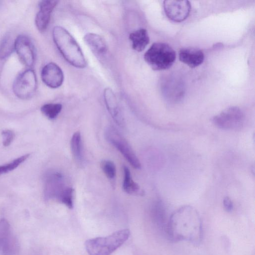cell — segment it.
<instances>
[{
    "label": "cell",
    "mask_w": 255,
    "mask_h": 255,
    "mask_svg": "<svg viewBox=\"0 0 255 255\" xmlns=\"http://www.w3.org/2000/svg\"><path fill=\"white\" fill-rule=\"evenodd\" d=\"M14 41L12 37L7 35L4 36L0 43V59L9 56L14 50Z\"/></svg>",
    "instance_id": "44dd1931"
},
{
    "label": "cell",
    "mask_w": 255,
    "mask_h": 255,
    "mask_svg": "<svg viewBox=\"0 0 255 255\" xmlns=\"http://www.w3.org/2000/svg\"><path fill=\"white\" fill-rule=\"evenodd\" d=\"M66 185L62 174L57 172L50 173L46 177L44 188L45 198L59 201L62 193L68 187Z\"/></svg>",
    "instance_id": "30bf717a"
},
{
    "label": "cell",
    "mask_w": 255,
    "mask_h": 255,
    "mask_svg": "<svg viewBox=\"0 0 255 255\" xmlns=\"http://www.w3.org/2000/svg\"><path fill=\"white\" fill-rule=\"evenodd\" d=\"M179 59L181 62L190 68H195L201 65L204 59L203 51L197 48L186 47L179 51Z\"/></svg>",
    "instance_id": "5bb4252c"
},
{
    "label": "cell",
    "mask_w": 255,
    "mask_h": 255,
    "mask_svg": "<svg viewBox=\"0 0 255 255\" xmlns=\"http://www.w3.org/2000/svg\"><path fill=\"white\" fill-rule=\"evenodd\" d=\"M52 34L54 42L65 59L75 67H85L87 62L84 55L71 34L60 26L54 27Z\"/></svg>",
    "instance_id": "7a4b0ae2"
},
{
    "label": "cell",
    "mask_w": 255,
    "mask_h": 255,
    "mask_svg": "<svg viewBox=\"0 0 255 255\" xmlns=\"http://www.w3.org/2000/svg\"><path fill=\"white\" fill-rule=\"evenodd\" d=\"M57 0H44L39 2V10L35 17V24L41 32L47 28L50 19L51 13L58 3Z\"/></svg>",
    "instance_id": "4fadbf2b"
},
{
    "label": "cell",
    "mask_w": 255,
    "mask_h": 255,
    "mask_svg": "<svg viewBox=\"0 0 255 255\" xmlns=\"http://www.w3.org/2000/svg\"><path fill=\"white\" fill-rule=\"evenodd\" d=\"M2 136V143L3 146H7L12 142L14 136V132L10 129L3 130L1 132Z\"/></svg>",
    "instance_id": "484cf974"
},
{
    "label": "cell",
    "mask_w": 255,
    "mask_h": 255,
    "mask_svg": "<svg viewBox=\"0 0 255 255\" xmlns=\"http://www.w3.org/2000/svg\"><path fill=\"white\" fill-rule=\"evenodd\" d=\"M124 180L123 188L125 192L131 195L143 194V192L140 190L137 183L135 182L131 176L129 168L126 166H124Z\"/></svg>",
    "instance_id": "ac0fdd59"
},
{
    "label": "cell",
    "mask_w": 255,
    "mask_h": 255,
    "mask_svg": "<svg viewBox=\"0 0 255 255\" xmlns=\"http://www.w3.org/2000/svg\"><path fill=\"white\" fill-rule=\"evenodd\" d=\"M14 49L19 59L27 67H31L35 61V51L30 38L26 35H20L15 39Z\"/></svg>",
    "instance_id": "8fae6325"
},
{
    "label": "cell",
    "mask_w": 255,
    "mask_h": 255,
    "mask_svg": "<svg viewBox=\"0 0 255 255\" xmlns=\"http://www.w3.org/2000/svg\"><path fill=\"white\" fill-rule=\"evenodd\" d=\"M106 137L128 162L135 169H140L141 164L127 139L116 129L109 128L106 130Z\"/></svg>",
    "instance_id": "5b68a950"
},
{
    "label": "cell",
    "mask_w": 255,
    "mask_h": 255,
    "mask_svg": "<svg viewBox=\"0 0 255 255\" xmlns=\"http://www.w3.org/2000/svg\"><path fill=\"white\" fill-rule=\"evenodd\" d=\"M163 7L166 16L176 22L185 20L191 9V3L188 0H164Z\"/></svg>",
    "instance_id": "9c48e42d"
},
{
    "label": "cell",
    "mask_w": 255,
    "mask_h": 255,
    "mask_svg": "<svg viewBox=\"0 0 255 255\" xmlns=\"http://www.w3.org/2000/svg\"><path fill=\"white\" fill-rule=\"evenodd\" d=\"M151 212L156 225L162 228L165 227L166 230V213L163 203L161 201L155 202L152 206Z\"/></svg>",
    "instance_id": "ffe728a7"
},
{
    "label": "cell",
    "mask_w": 255,
    "mask_h": 255,
    "mask_svg": "<svg viewBox=\"0 0 255 255\" xmlns=\"http://www.w3.org/2000/svg\"><path fill=\"white\" fill-rule=\"evenodd\" d=\"M85 43L94 54L102 56L106 54L108 47L105 40L101 36L92 33H88L83 38Z\"/></svg>",
    "instance_id": "2e32d148"
},
{
    "label": "cell",
    "mask_w": 255,
    "mask_h": 255,
    "mask_svg": "<svg viewBox=\"0 0 255 255\" xmlns=\"http://www.w3.org/2000/svg\"><path fill=\"white\" fill-rule=\"evenodd\" d=\"M161 91L164 97L168 102H178L184 95V83L179 75H166L161 80Z\"/></svg>",
    "instance_id": "ba28073f"
},
{
    "label": "cell",
    "mask_w": 255,
    "mask_h": 255,
    "mask_svg": "<svg viewBox=\"0 0 255 255\" xmlns=\"http://www.w3.org/2000/svg\"><path fill=\"white\" fill-rule=\"evenodd\" d=\"M104 97L106 106L112 118L119 126H123L124 118L113 91L109 88L105 89Z\"/></svg>",
    "instance_id": "9a60e30c"
},
{
    "label": "cell",
    "mask_w": 255,
    "mask_h": 255,
    "mask_svg": "<svg viewBox=\"0 0 255 255\" xmlns=\"http://www.w3.org/2000/svg\"><path fill=\"white\" fill-rule=\"evenodd\" d=\"M100 166L107 177L111 181H114L116 176V167L115 163L109 160L101 161Z\"/></svg>",
    "instance_id": "cb8c5ba5"
},
{
    "label": "cell",
    "mask_w": 255,
    "mask_h": 255,
    "mask_svg": "<svg viewBox=\"0 0 255 255\" xmlns=\"http://www.w3.org/2000/svg\"><path fill=\"white\" fill-rule=\"evenodd\" d=\"M144 59L153 70H163L172 66L176 59V53L169 44L155 42L146 51Z\"/></svg>",
    "instance_id": "277c9868"
},
{
    "label": "cell",
    "mask_w": 255,
    "mask_h": 255,
    "mask_svg": "<svg viewBox=\"0 0 255 255\" xmlns=\"http://www.w3.org/2000/svg\"><path fill=\"white\" fill-rule=\"evenodd\" d=\"M70 147L75 160L78 164H81L83 159V147L81 135L79 131L73 134L70 141Z\"/></svg>",
    "instance_id": "d6986e66"
},
{
    "label": "cell",
    "mask_w": 255,
    "mask_h": 255,
    "mask_svg": "<svg viewBox=\"0 0 255 255\" xmlns=\"http://www.w3.org/2000/svg\"><path fill=\"white\" fill-rule=\"evenodd\" d=\"M74 189L71 187H67L62 194L59 202L64 204L69 209L73 207Z\"/></svg>",
    "instance_id": "d4e9b609"
},
{
    "label": "cell",
    "mask_w": 255,
    "mask_h": 255,
    "mask_svg": "<svg viewBox=\"0 0 255 255\" xmlns=\"http://www.w3.org/2000/svg\"><path fill=\"white\" fill-rule=\"evenodd\" d=\"M130 231L124 229L106 237H97L87 240L85 248L89 255H110L128 238Z\"/></svg>",
    "instance_id": "3957f363"
},
{
    "label": "cell",
    "mask_w": 255,
    "mask_h": 255,
    "mask_svg": "<svg viewBox=\"0 0 255 255\" xmlns=\"http://www.w3.org/2000/svg\"><path fill=\"white\" fill-rule=\"evenodd\" d=\"M129 38L132 42V47L134 50L143 51L149 42V37L147 30L140 28L131 32Z\"/></svg>",
    "instance_id": "e0dca14e"
},
{
    "label": "cell",
    "mask_w": 255,
    "mask_h": 255,
    "mask_svg": "<svg viewBox=\"0 0 255 255\" xmlns=\"http://www.w3.org/2000/svg\"><path fill=\"white\" fill-rule=\"evenodd\" d=\"M62 106L60 104L49 103L44 104L41 107V111L49 119H54L60 113Z\"/></svg>",
    "instance_id": "7402d4cb"
},
{
    "label": "cell",
    "mask_w": 255,
    "mask_h": 255,
    "mask_svg": "<svg viewBox=\"0 0 255 255\" xmlns=\"http://www.w3.org/2000/svg\"><path fill=\"white\" fill-rule=\"evenodd\" d=\"M37 79L34 71L27 69L19 74L14 80L13 91L18 98L27 99L33 95L37 88Z\"/></svg>",
    "instance_id": "8992f818"
},
{
    "label": "cell",
    "mask_w": 255,
    "mask_h": 255,
    "mask_svg": "<svg viewBox=\"0 0 255 255\" xmlns=\"http://www.w3.org/2000/svg\"><path fill=\"white\" fill-rule=\"evenodd\" d=\"M223 206L227 212H231L234 208V205L232 200L229 197H226L223 200Z\"/></svg>",
    "instance_id": "4316f807"
},
{
    "label": "cell",
    "mask_w": 255,
    "mask_h": 255,
    "mask_svg": "<svg viewBox=\"0 0 255 255\" xmlns=\"http://www.w3.org/2000/svg\"><path fill=\"white\" fill-rule=\"evenodd\" d=\"M41 77L43 82L51 88L59 87L64 81L62 70L53 62L49 63L43 67Z\"/></svg>",
    "instance_id": "7c38bea8"
},
{
    "label": "cell",
    "mask_w": 255,
    "mask_h": 255,
    "mask_svg": "<svg viewBox=\"0 0 255 255\" xmlns=\"http://www.w3.org/2000/svg\"><path fill=\"white\" fill-rule=\"evenodd\" d=\"M166 231L173 241L199 244L203 237L201 217L194 208L190 206H183L171 215Z\"/></svg>",
    "instance_id": "6da1fadb"
},
{
    "label": "cell",
    "mask_w": 255,
    "mask_h": 255,
    "mask_svg": "<svg viewBox=\"0 0 255 255\" xmlns=\"http://www.w3.org/2000/svg\"><path fill=\"white\" fill-rule=\"evenodd\" d=\"M29 154H26L20 156L8 163L0 165V175L9 172L16 168L20 164L26 160L29 156Z\"/></svg>",
    "instance_id": "603a6c76"
},
{
    "label": "cell",
    "mask_w": 255,
    "mask_h": 255,
    "mask_svg": "<svg viewBox=\"0 0 255 255\" xmlns=\"http://www.w3.org/2000/svg\"><path fill=\"white\" fill-rule=\"evenodd\" d=\"M243 111L237 107L226 108L212 118L213 124L224 129H232L239 128L244 121Z\"/></svg>",
    "instance_id": "52a82bcc"
}]
</instances>
